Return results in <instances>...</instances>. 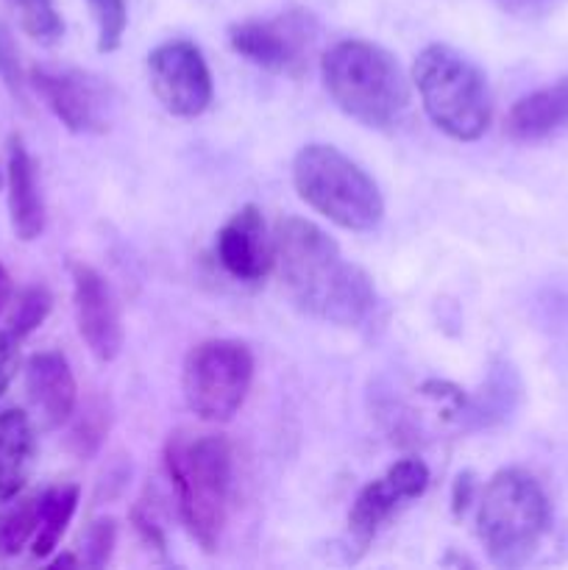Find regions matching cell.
Instances as JSON below:
<instances>
[{"instance_id":"cell-1","label":"cell","mask_w":568,"mask_h":570,"mask_svg":"<svg viewBox=\"0 0 568 570\" xmlns=\"http://www.w3.org/2000/svg\"><path fill=\"white\" fill-rule=\"evenodd\" d=\"M282 284L301 312L334 326H356L373 306V284L351 265L340 245L315 223L301 217L278 220L273 234Z\"/></svg>"},{"instance_id":"cell-2","label":"cell","mask_w":568,"mask_h":570,"mask_svg":"<svg viewBox=\"0 0 568 570\" xmlns=\"http://www.w3.org/2000/svg\"><path fill=\"white\" fill-rule=\"evenodd\" d=\"M165 468L178 495V510L195 543L212 554L221 543L234 490V451L223 434H173Z\"/></svg>"},{"instance_id":"cell-3","label":"cell","mask_w":568,"mask_h":570,"mask_svg":"<svg viewBox=\"0 0 568 570\" xmlns=\"http://www.w3.org/2000/svg\"><path fill=\"white\" fill-rule=\"evenodd\" d=\"M323 87L334 104L368 128H390L410 106V81L399 61L365 39L332 45L321 59Z\"/></svg>"},{"instance_id":"cell-4","label":"cell","mask_w":568,"mask_h":570,"mask_svg":"<svg viewBox=\"0 0 568 570\" xmlns=\"http://www.w3.org/2000/svg\"><path fill=\"white\" fill-rule=\"evenodd\" d=\"M549 527L551 507L538 479L521 468H507L490 479L479 501L477 534L493 566H527Z\"/></svg>"},{"instance_id":"cell-5","label":"cell","mask_w":568,"mask_h":570,"mask_svg":"<svg viewBox=\"0 0 568 570\" xmlns=\"http://www.w3.org/2000/svg\"><path fill=\"white\" fill-rule=\"evenodd\" d=\"M412 83L429 120L457 142H477L490 126L488 81L477 65L445 45H429L412 65Z\"/></svg>"},{"instance_id":"cell-6","label":"cell","mask_w":568,"mask_h":570,"mask_svg":"<svg viewBox=\"0 0 568 570\" xmlns=\"http://www.w3.org/2000/svg\"><path fill=\"white\" fill-rule=\"evenodd\" d=\"M298 198L345 232H373L384 217L376 181L332 145H306L293 161Z\"/></svg>"},{"instance_id":"cell-7","label":"cell","mask_w":568,"mask_h":570,"mask_svg":"<svg viewBox=\"0 0 568 570\" xmlns=\"http://www.w3.org/2000/svg\"><path fill=\"white\" fill-rule=\"evenodd\" d=\"M254 382V354L237 340H206L187 354L184 401L206 423H226L239 412Z\"/></svg>"},{"instance_id":"cell-8","label":"cell","mask_w":568,"mask_h":570,"mask_svg":"<svg viewBox=\"0 0 568 570\" xmlns=\"http://www.w3.org/2000/svg\"><path fill=\"white\" fill-rule=\"evenodd\" d=\"M148 72L150 89L170 115L198 117L209 109L215 95L212 72L204 53L193 42L173 39L150 50Z\"/></svg>"},{"instance_id":"cell-9","label":"cell","mask_w":568,"mask_h":570,"mask_svg":"<svg viewBox=\"0 0 568 570\" xmlns=\"http://www.w3.org/2000/svg\"><path fill=\"white\" fill-rule=\"evenodd\" d=\"M234 53L267 72L298 76L312 45V20L304 11H290L276 20H245L228 28Z\"/></svg>"},{"instance_id":"cell-10","label":"cell","mask_w":568,"mask_h":570,"mask_svg":"<svg viewBox=\"0 0 568 570\" xmlns=\"http://www.w3.org/2000/svg\"><path fill=\"white\" fill-rule=\"evenodd\" d=\"M429 468L415 456L399 460L384 471V476L373 479L371 484L360 490L356 501L349 512V534L356 549L365 551L382 523L393 515L407 501H415L427 493Z\"/></svg>"},{"instance_id":"cell-11","label":"cell","mask_w":568,"mask_h":570,"mask_svg":"<svg viewBox=\"0 0 568 570\" xmlns=\"http://www.w3.org/2000/svg\"><path fill=\"white\" fill-rule=\"evenodd\" d=\"M70 271L72 306H76V323L81 340L92 351L95 360H117L123 351V321L109 282L95 267L81 265V262H76Z\"/></svg>"},{"instance_id":"cell-12","label":"cell","mask_w":568,"mask_h":570,"mask_svg":"<svg viewBox=\"0 0 568 570\" xmlns=\"http://www.w3.org/2000/svg\"><path fill=\"white\" fill-rule=\"evenodd\" d=\"M31 83L72 134H100L109 128L104 117V89L84 72H50L37 67L31 70Z\"/></svg>"},{"instance_id":"cell-13","label":"cell","mask_w":568,"mask_h":570,"mask_svg":"<svg viewBox=\"0 0 568 570\" xmlns=\"http://www.w3.org/2000/svg\"><path fill=\"white\" fill-rule=\"evenodd\" d=\"M217 259L237 282H262L271 273L276 254L265 234V220L254 204L234 212L217 234Z\"/></svg>"},{"instance_id":"cell-14","label":"cell","mask_w":568,"mask_h":570,"mask_svg":"<svg viewBox=\"0 0 568 570\" xmlns=\"http://www.w3.org/2000/svg\"><path fill=\"white\" fill-rule=\"evenodd\" d=\"M26 393L45 429H59L76 415L78 387L70 362L59 351L33 354L26 365Z\"/></svg>"},{"instance_id":"cell-15","label":"cell","mask_w":568,"mask_h":570,"mask_svg":"<svg viewBox=\"0 0 568 570\" xmlns=\"http://www.w3.org/2000/svg\"><path fill=\"white\" fill-rule=\"evenodd\" d=\"M6 187H9L11 228L22 243H31L45 228V204L39 195L37 165L20 137L9 139V161H6Z\"/></svg>"},{"instance_id":"cell-16","label":"cell","mask_w":568,"mask_h":570,"mask_svg":"<svg viewBox=\"0 0 568 570\" xmlns=\"http://www.w3.org/2000/svg\"><path fill=\"white\" fill-rule=\"evenodd\" d=\"M562 128H568V76L516 100L505 122L507 137L516 142H540Z\"/></svg>"},{"instance_id":"cell-17","label":"cell","mask_w":568,"mask_h":570,"mask_svg":"<svg viewBox=\"0 0 568 570\" xmlns=\"http://www.w3.org/2000/svg\"><path fill=\"white\" fill-rule=\"evenodd\" d=\"M37 434L31 417L22 410L0 412V501H11L28 482Z\"/></svg>"},{"instance_id":"cell-18","label":"cell","mask_w":568,"mask_h":570,"mask_svg":"<svg viewBox=\"0 0 568 570\" xmlns=\"http://www.w3.org/2000/svg\"><path fill=\"white\" fill-rule=\"evenodd\" d=\"M78 499H81L78 484H59V488H50L48 493L39 495V527L31 540V551L37 560L53 554L56 546L61 543L78 510Z\"/></svg>"},{"instance_id":"cell-19","label":"cell","mask_w":568,"mask_h":570,"mask_svg":"<svg viewBox=\"0 0 568 570\" xmlns=\"http://www.w3.org/2000/svg\"><path fill=\"white\" fill-rule=\"evenodd\" d=\"M111 415L109 406L104 401H89L81 412L76 415L70 429V438H67V449L78 456V460H92L95 454L104 445L106 434H109Z\"/></svg>"},{"instance_id":"cell-20","label":"cell","mask_w":568,"mask_h":570,"mask_svg":"<svg viewBox=\"0 0 568 570\" xmlns=\"http://www.w3.org/2000/svg\"><path fill=\"white\" fill-rule=\"evenodd\" d=\"M22 31L39 45H56L65 33L56 0H6Z\"/></svg>"},{"instance_id":"cell-21","label":"cell","mask_w":568,"mask_h":570,"mask_svg":"<svg viewBox=\"0 0 568 570\" xmlns=\"http://www.w3.org/2000/svg\"><path fill=\"white\" fill-rule=\"evenodd\" d=\"M39 527V499L20 501L0 515V557H14L33 540Z\"/></svg>"},{"instance_id":"cell-22","label":"cell","mask_w":568,"mask_h":570,"mask_svg":"<svg viewBox=\"0 0 568 570\" xmlns=\"http://www.w3.org/2000/svg\"><path fill=\"white\" fill-rule=\"evenodd\" d=\"M87 3L98 22V53H115L128 26L126 0H87Z\"/></svg>"},{"instance_id":"cell-23","label":"cell","mask_w":568,"mask_h":570,"mask_svg":"<svg viewBox=\"0 0 568 570\" xmlns=\"http://www.w3.org/2000/svg\"><path fill=\"white\" fill-rule=\"evenodd\" d=\"M50 306H53V298H50V293L45 287L22 289L14 304V312L9 317V332L17 340L28 337V334L42 326L45 317L50 315Z\"/></svg>"},{"instance_id":"cell-24","label":"cell","mask_w":568,"mask_h":570,"mask_svg":"<svg viewBox=\"0 0 568 570\" xmlns=\"http://www.w3.org/2000/svg\"><path fill=\"white\" fill-rule=\"evenodd\" d=\"M0 78L14 98L26 100V70H22L20 50L6 22H0Z\"/></svg>"},{"instance_id":"cell-25","label":"cell","mask_w":568,"mask_h":570,"mask_svg":"<svg viewBox=\"0 0 568 570\" xmlns=\"http://www.w3.org/2000/svg\"><path fill=\"white\" fill-rule=\"evenodd\" d=\"M117 543V523L111 518H100L92 527L87 529V538H84V554H87L89 568H104L111 560V551Z\"/></svg>"},{"instance_id":"cell-26","label":"cell","mask_w":568,"mask_h":570,"mask_svg":"<svg viewBox=\"0 0 568 570\" xmlns=\"http://www.w3.org/2000/svg\"><path fill=\"white\" fill-rule=\"evenodd\" d=\"M17 343H20V340H17L9 328L0 332V399H3V393L9 390L11 379H14L17 373V365H20V351H17Z\"/></svg>"},{"instance_id":"cell-27","label":"cell","mask_w":568,"mask_h":570,"mask_svg":"<svg viewBox=\"0 0 568 570\" xmlns=\"http://www.w3.org/2000/svg\"><path fill=\"white\" fill-rule=\"evenodd\" d=\"M131 521H134V529L139 532V538L145 540V546H150L154 551H159V554H165V532H161V527L156 523V518L150 515L148 510H145L143 504H137L131 510Z\"/></svg>"},{"instance_id":"cell-28","label":"cell","mask_w":568,"mask_h":570,"mask_svg":"<svg viewBox=\"0 0 568 570\" xmlns=\"http://www.w3.org/2000/svg\"><path fill=\"white\" fill-rule=\"evenodd\" d=\"M471 488H473L471 473H462L454 484V512L457 515H460V512L468 507V501H471Z\"/></svg>"},{"instance_id":"cell-29","label":"cell","mask_w":568,"mask_h":570,"mask_svg":"<svg viewBox=\"0 0 568 570\" xmlns=\"http://www.w3.org/2000/svg\"><path fill=\"white\" fill-rule=\"evenodd\" d=\"M9 293H11V278L9 273H6V267L0 265V312H3L6 304H9Z\"/></svg>"},{"instance_id":"cell-30","label":"cell","mask_w":568,"mask_h":570,"mask_svg":"<svg viewBox=\"0 0 568 570\" xmlns=\"http://www.w3.org/2000/svg\"><path fill=\"white\" fill-rule=\"evenodd\" d=\"M61 566H78V560H76V557H70V554L59 557V560H53V568H61Z\"/></svg>"},{"instance_id":"cell-31","label":"cell","mask_w":568,"mask_h":570,"mask_svg":"<svg viewBox=\"0 0 568 570\" xmlns=\"http://www.w3.org/2000/svg\"><path fill=\"white\" fill-rule=\"evenodd\" d=\"M0 187H3V170H0Z\"/></svg>"}]
</instances>
